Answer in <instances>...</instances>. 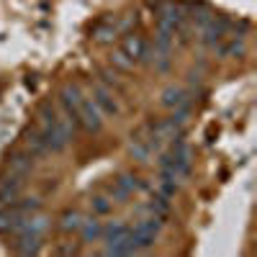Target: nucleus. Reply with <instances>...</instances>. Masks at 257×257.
Returning <instances> with one entry per match:
<instances>
[{
  "label": "nucleus",
  "mask_w": 257,
  "mask_h": 257,
  "mask_svg": "<svg viewBox=\"0 0 257 257\" xmlns=\"http://www.w3.org/2000/svg\"><path fill=\"white\" fill-rule=\"evenodd\" d=\"M75 123H80L85 132H90V134H95V132H100L103 128V113H100V108L93 103V98H85L82 103H80V108H77V121Z\"/></svg>",
  "instance_id": "nucleus-1"
},
{
  "label": "nucleus",
  "mask_w": 257,
  "mask_h": 257,
  "mask_svg": "<svg viewBox=\"0 0 257 257\" xmlns=\"http://www.w3.org/2000/svg\"><path fill=\"white\" fill-rule=\"evenodd\" d=\"M229 29H231V24L226 18H221V16H213L208 24L201 29V34H203V44L206 47H211V49H216L221 41L229 36Z\"/></svg>",
  "instance_id": "nucleus-2"
},
{
  "label": "nucleus",
  "mask_w": 257,
  "mask_h": 257,
  "mask_svg": "<svg viewBox=\"0 0 257 257\" xmlns=\"http://www.w3.org/2000/svg\"><path fill=\"white\" fill-rule=\"evenodd\" d=\"M93 103L100 108L103 116H118V113H121V105H118L116 95L105 88V85H100V82L93 88Z\"/></svg>",
  "instance_id": "nucleus-3"
},
{
  "label": "nucleus",
  "mask_w": 257,
  "mask_h": 257,
  "mask_svg": "<svg viewBox=\"0 0 257 257\" xmlns=\"http://www.w3.org/2000/svg\"><path fill=\"white\" fill-rule=\"evenodd\" d=\"M21 185H24V178H18L13 173L0 180V206H13L21 196Z\"/></svg>",
  "instance_id": "nucleus-4"
},
{
  "label": "nucleus",
  "mask_w": 257,
  "mask_h": 257,
  "mask_svg": "<svg viewBox=\"0 0 257 257\" xmlns=\"http://www.w3.org/2000/svg\"><path fill=\"white\" fill-rule=\"evenodd\" d=\"M121 52L132 59L134 64L149 59V47H147V41H144L142 36H126L123 44H121Z\"/></svg>",
  "instance_id": "nucleus-5"
},
{
  "label": "nucleus",
  "mask_w": 257,
  "mask_h": 257,
  "mask_svg": "<svg viewBox=\"0 0 257 257\" xmlns=\"http://www.w3.org/2000/svg\"><path fill=\"white\" fill-rule=\"evenodd\" d=\"M162 105L165 108H180V105H190V95L183 90V88H167L162 93Z\"/></svg>",
  "instance_id": "nucleus-6"
},
{
  "label": "nucleus",
  "mask_w": 257,
  "mask_h": 257,
  "mask_svg": "<svg viewBox=\"0 0 257 257\" xmlns=\"http://www.w3.org/2000/svg\"><path fill=\"white\" fill-rule=\"evenodd\" d=\"M213 16H216V13H213L208 6H203V3L190 6V8H188V13H185V18H190V21H193V24H196L198 29H203V26L208 24V21H211Z\"/></svg>",
  "instance_id": "nucleus-7"
},
{
  "label": "nucleus",
  "mask_w": 257,
  "mask_h": 257,
  "mask_svg": "<svg viewBox=\"0 0 257 257\" xmlns=\"http://www.w3.org/2000/svg\"><path fill=\"white\" fill-rule=\"evenodd\" d=\"M18 252L21 254H39V239H41V234H31V231H24V234H18Z\"/></svg>",
  "instance_id": "nucleus-8"
},
{
  "label": "nucleus",
  "mask_w": 257,
  "mask_h": 257,
  "mask_svg": "<svg viewBox=\"0 0 257 257\" xmlns=\"http://www.w3.org/2000/svg\"><path fill=\"white\" fill-rule=\"evenodd\" d=\"M128 149H132V155H134V160H139L142 165H149V162H152V155H155V149L152 147H149L142 137H134V142H132V147H128Z\"/></svg>",
  "instance_id": "nucleus-9"
},
{
  "label": "nucleus",
  "mask_w": 257,
  "mask_h": 257,
  "mask_svg": "<svg viewBox=\"0 0 257 257\" xmlns=\"http://www.w3.org/2000/svg\"><path fill=\"white\" fill-rule=\"evenodd\" d=\"M8 167H11V173H13V175L26 178V175L31 173V157H29V155H11Z\"/></svg>",
  "instance_id": "nucleus-10"
},
{
  "label": "nucleus",
  "mask_w": 257,
  "mask_h": 257,
  "mask_svg": "<svg viewBox=\"0 0 257 257\" xmlns=\"http://www.w3.org/2000/svg\"><path fill=\"white\" fill-rule=\"evenodd\" d=\"M80 231H82V239H85V242H93V239L103 237V224H100L95 216H90L88 221L80 224Z\"/></svg>",
  "instance_id": "nucleus-11"
},
{
  "label": "nucleus",
  "mask_w": 257,
  "mask_h": 257,
  "mask_svg": "<svg viewBox=\"0 0 257 257\" xmlns=\"http://www.w3.org/2000/svg\"><path fill=\"white\" fill-rule=\"evenodd\" d=\"M26 147H29V152L41 157V155H47L49 152V147L44 142V137H41V132H29L26 134Z\"/></svg>",
  "instance_id": "nucleus-12"
},
{
  "label": "nucleus",
  "mask_w": 257,
  "mask_h": 257,
  "mask_svg": "<svg viewBox=\"0 0 257 257\" xmlns=\"http://www.w3.org/2000/svg\"><path fill=\"white\" fill-rule=\"evenodd\" d=\"M126 234H128V226H126V224H121V221L103 226V239H105V244H113V242L123 239Z\"/></svg>",
  "instance_id": "nucleus-13"
},
{
  "label": "nucleus",
  "mask_w": 257,
  "mask_h": 257,
  "mask_svg": "<svg viewBox=\"0 0 257 257\" xmlns=\"http://www.w3.org/2000/svg\"><path fill=\"white\" fill-rule=\"evenodd\" d=\"M80 224H82V216L77 211H64L62 219H59L62 231H80Z\"/></svg>",
  "instance_id": "nucleus-14"
},
{
  "label": "nucleus",
  "mask_w": 257,
  "mask_h": 257,
  "mask_svg": "<svg viewBox=\"0 0 257 257\" xmlns=\"http://www.w3.org/2000/svg\"><path fill=\"white\" fill-rule=\"evenodd\" d=\"M13 208H16V211H21V213H26V216H31V213H36V211L41 208V201H39L36 196H29V198H18V201L13 203Z\"/></svg>",
  "instance_id": "nucleus-15"
},
{
  "label": "nucleus",
  "mask_w": 257,
  "mask_h": 257,
  "mask_svg": "<svg viewBox=\"0 0 257 257\" xmlns=\"http://www.w3.org/2000/svg\"><path fill=\"white\" fill-rule=\"evenodd\" d=\"M49 226V219L47 216H29V221H26V231H31V234H44V229Z\"/></svg>",
  "instance_id": "nucleus-16"
},
{
  "label": "nucleus",
  "mask_w": 257,
  "mask_h": 257,
  "mask_svg": "<svg viewBox=\"0 0 257 257\" xmlns=\"http://www.w3.org/2000/svg\"><path fill=\"white\" fill-rule=\"evenodd\" d=\"M90 206H93V213H98V216H103V213L111 211V201L103 198V196H95V198L90 201Z\"/></svg>",
  "instance_id": "nucleus-17"
},
{
  "label": "nucleus",
  "mask_w": 257,
  "mask_h": 257,
  "mask_svg": "<svg viewBox=\"0 0 257 257\" xmlns=\"http://www.w3.org/2000/svg\"><path fill=\"white\" fill-rule=\"evenodd\" d=\"M111 62L116 64V67H118V70H132V67H134V62H132V59H128V57H126V54H123L121 49H118V52H113V57H111Z\"/></svg>",
  "instance_id": "nucleus-18"
},
{
  "label": "nucleus",
  "mask_w": 257,
  "mask_h": 257,
  "mask_svg": "<svg viewBox=\"0 0 257 257\" xmlns=\"http://www.w3.org/2000/svg\"><path fill=\"white\" fill-rule=\"evenodd\" d=\"M59 254H77V247H59Z\"/></svg>",
  "instance_id": "nucleus-19"
}]
</instances>
